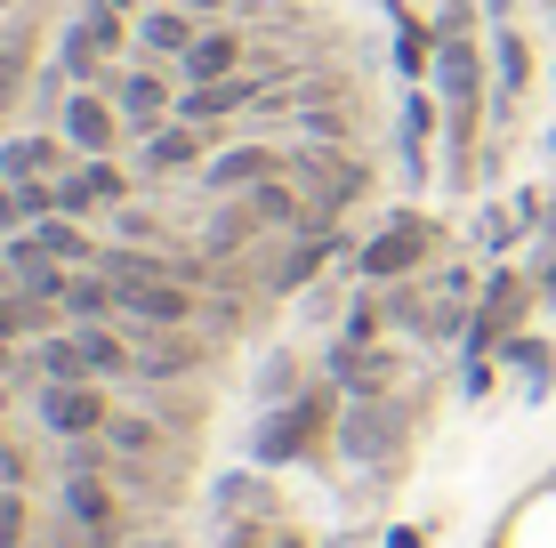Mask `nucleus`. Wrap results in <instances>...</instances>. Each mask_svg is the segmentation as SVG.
Segmentation results:
<instances>
[{
  "label": "nucleus",
  "instance_id": "1",
  "mask_svg": "<svg viewBox=\"0 0 556 548\" xmlns=\"http://www.w3.org/2000/svg\"><path fill=\"white\" fill-rule=\"evenodd\" d=\"M339 411H348V395L331 380L299 387L291 404H266L251 428V468H306L323 451H339Z\"/></svg>",
  "mask_w": 556,
  "mask_h": 548
},
{
  "label": "nucleus",
  "instance_id": "2",
  "mask_svg": "<svg viewBox=\"0 0 556 548\" xmlns=\"http://www.w3.org/2000/svg\"><path fill=\"white\" fill-rule=\"evenodd\" d=\"M412 436H419V404L404 387L395 395H348V411H339V460L371 468V476H395L412 460Z\"/></svg>",
  "mask_w": 556,
  "mask_h": 548
},
{
  "label": "nucleus",
  "instance_id": "3",
  "mask_svg": "<svg viewBox=\"0 0 556 548\" xmlns=\"http://www.w3.org/2000/svg\"><path fill=\"white\" fill-rule=\"evenodd\" d=\"M435 251H444V226H435L428 211H395V218L379 226L363 251H348V258H355V282H371V291H379V282H412Z\"/></svg>",
  "mask_w": 556,
  "mask_h": 548
},
{
  "label": "nucleus",
  "instance_id": "4",
  "mask_svg": "<svg viewBox=\"0 0 556 548\" xmlns=\"http://www.w3.org/2000/svg\"><path fill=\"white\" fill-rule=\"evenodd\" d=\"M532 298H541V282H532V275L492 267V275H484V291H476V323H468V339H459V347H468V355H501L508 339L525 331Z\"/></svg>",
  "mask_w": 556,
  "mask_h": 548
},
{
  "label": "nucleus",
  "instance_id": "5",
  "mask_svg": "<svg viewBox=\"0 0 556 548\" xmlns=\"http://www.w3.org/2000/svg\"><path fill=\"white\" fill-rule=\"evenodd\" d=\"M33 420H41L56 444L105 436L113 428V395H105V380H33Z\"/></svg>",
  "mask_w": 556,
  "mask_h": 548
},
{
  "label": "nucleus",
  "instance_id": "6",
  "mask_svg": "<svg viewBox=\"0 0 556 548\" xmlns=\"http://www.w3.org/2000/svg\"><path fill=\"white\" fill-rule=\"evenodd\" d=\"M129 41H138V33H129V16L105 9V0H89V9L73 16V33H65V81L105 89V65H113ZM129 56H138V49H129Z\"/></svg>",
  "mask_w": 556,
  "mask_h": 548
},
{
  "label": "nucleus",
  "instance_id": "7",
  "mask_svg": "<svg viewBox=\"0 0 556 548\" xmlns=\"http://www.w3.org/2000/svg\"><path fill=\"white\" fill-rule=\"evenodd\" d=\"M291 169V145H266V138H226L218 154L202 162V186H218V194H251V186L282 178Z\"/></svg>",
  "mask_w": 556,
  "mask_h": 548
},
{
  "label": "nucleus",
  "instance_id": "8",
  "mask_svg": "<svg viewBox=\"0 0 556 548\" xmlns=\"http://www.w3.org/2000/svg\"><path fill=\"white\" fill-rule=\"evenodd\" d=\"M194 282H178V275H153V282H129L122 291V315L113 323H129V331H186L194 323Z\"/></svg>",
  "mask_w": 556,
  "mask_h": 548
},
{
  "label": "nucleus",
  "instance_id": "9",
  "mask_svg": "<svg viewBox=\"0 0 556 548\" xmlns=\"http://www.w3.org/2000/svg\"><path fill=\"white\" fill-rule=\"evenodd\" d=\"M178 98H186V81L178 73H162V65H138V73H122L113 81V105H122V122L129 129H162V122H178Z\"/></svg>",
  "mask_w": 556,
  "mask_h": 548
},
{
  "label": "nucleus",
  "instance_id": "10",
  "mask_svg": "<svg viewBox=\"0 0 556 548\" xmlns=\"http://www.w3.org/2000/svg\"><path fill=\"white\" fill-rule=\"evenodd\" d=\"M73 162H81V154L65 145V129H16V138H0V178H9V186L65 178Z\"/></svg>",
  "mask_w": 556,
  "mask_h": 548
},
{
  "label": "nucleus",
  "instance_id": "11",
  "mask_svg": "<svg viewBox=\"0 0 556 548\" xmlns=\"http://www.w3.org/2000/svg\"><path fill=\"white\" fill-rule=\"evenodd\" d=\"M56 129H65L73 154H113L129 122H122V105H113V89H73L65 113H56Z\"/></svg>",
  "mask_w": 556,
  "mask_h": 548
},
{
  "label": "nucleus",
  "instance_id": "12",
  "mask_svg": "<svg viewBox=\"0 0 556 548\" xmlns=\"http://www.w3.org/2000/svg\"><path fill=\"white\" fill-rule=\"evenodd\" d=\"M323 380H331L339 395H395L404 387V355H395L388 339H379V347H348V339H339Z\"/></svg>",
  "mask_w": 556,
  "mask_h": 548
},
{
  "label": "nucleus",
  "instance_id": "13",
  "mask_svg": "<svg viewBox=\"0 0 556 548\" xmlns=\"http://www.w3.org/2000/svg\"><path fill=\"white\" fill-rule=\"evenodd\" d=\"M56 517L98 533V540H122V493H113V476H56Z\"/></svg>",
  "mask_w": 556,
  "mask_h": 548
},
{
  "label": "nucleus",
  "instance_id": "14",
  "mask_svg": "<svg viewBox=\"0 0 556 548\" xmlns=\"http://www.w3.org/2000/svg\"><path fill=\"white\" fill-rule=\"evenodd\" d=\"M194 41H202V25H194V9H178V0H153L138 16V65H178Z\"/></svg>",
  "mask_w": 556,
  "mask_h": 548
},
{
  "label": "nucleus",
  "instance_id": "15",
  "mask_svg": "<svg viewBox=\"0 0 556 548\" xmlns=\"http://www.w3.org/2000/svg\"><path fill=\"white\" fill-rule=\"evenodd\" d=\"M242 49H251V41H242L235 25H202V41L186 49L169 73H178L186 89H202V81H235V73H242Z\"/></svg>",
  "mask_w": 556,
  "mask_h": 548
},
{
  "label": "nucleus",
  "instance_id": "16",
  "mask_svg": "<svg viewBox=\"0 0 556 548\" xmlns=\"http://www.w3.org/2000/svg\"><path fill=\"white\" fill-rule=\"evenodd\" d=\"M395 16V73L412 81H435V49H444V33H435V16H412V0H388Z\"/></svg>",
  "mask_w": 556,
  "mask_h": 548
},
{
  "label": "nucleus",
  "instance_id": "17",
  "mask_svg": "<svg viewBox=\"0 0 556 548\" xmlns=\"http://www.w3.org/2000/svg\"><path fill=\"white\" fill-rule=\"evenodd\" d=\"M435 122H444V98H435L428 81H412L404 89V129H395V145H404V169H412V186L428 178V145H435Z\"/></svg>",
  "mask_w": 556,
  "mask_h": 548
},
{
  "label": "nucleus",
  "instance_id": "18",
  "mask_svg": "<svg viewBox=\"0 0 556 548\" xmlns=\"http://www.w3.org/2000/svg\"><path fill=\"white\" fill-rule=\"evenodd\" d=\"M210 339L194 331H138V380H186V371H202Z\"/></svg>",
  "mask_w": 556,
  "mask_h": 548
},
{
  "label": "nucleus",
  "instance_id": "19",
  "mask_svg": "<svg viewBox=\"0 0 556 548\" xmlns=\"http://www.w3.org/2000/svg\"><path fill=\"white\" fill-rule=\"evenodd\" d=\"M218 129H202V122H162L146 138V169H202L210 154H218Z\"/></svg>",
  "mask_w": 556,
  "mask_h": 548
},
{
  "label": "nucleus",
  "instance_id": "20",
  "mask_svg": "<svg viewBox=\"0 0 556 548\" xmlns=\"http://www.w3.org/2000/svg\"><path fill=\"white\" fill-rule=\"evenodd\" d=\"M218 524H275L282 517V500H275V484H266V468H242V476H218Z\"/></svg>",
  "mask_w": 556,
  "mask_h": 548
},
{
  "label": "nucleus",
  "instance_id": "21",
  "mask_svg": "<svg viewBox=\"0 0 556 548\" xmlns=\"http://www.w3.org/2000/svg\"><path fill=\"white\" fill-rule=\"evenodd\" d=\"M0 251L16 258V291H25V298H49V307H65V282H73V267H65V258H49L33 234H9Z\"/></svg>",
  "mask_w": 556,
  "mask_h": 548
},
{
  "label": "nucleus",
  "instance_id": "22",
  "mask_svg": "<svg viewBox=\"0 0 556 548\" xmlns=\"http://www.w3.org/2000/svg\"><path fill=\"white\" fill-rule=\"evenodd\" d=\"M73 331H81L89 380H129V371H138V339H122L113 323H73Z\"/></svg>",
  "mask_w": 556,
  "mask_h": 548
},
{
  "label": "nucleus",
  "instance_id": "23",
  "mask_svg": "<svg viewBox=\"0 0 556 548\" xmlns=\"http://www.w3.org/2000/svg\"><path fill=\"white\" fill-rule=\"evenodd\" d=\"M339 251H348V242H339V226H323V234H299V251H282V267H275V291H306V282L331 267Z\"/></svg>",
  "mask_w": 556,
  "mask_h": 548
},
{
  "label": "nucleus",
  "instance_id": "24",
  "mask_svg": "<svg viewBox=\"0 0 556 548\" xmlns=\"http://www.w3.org/2000/svg\"><path fill=\"white\" fill-rule=\"evenodd\" d=\"M33 380H89V355H81V331H41V339H33Z\"/></svg>",
  "mask_w": 556,
  "mask_h": 548
},
{
  "label": "nucleus",
  "instance_id": "25",
  "mask_svg": "<svg viewBox=\"0 0 556 548\" xmlns=\"http://www.w3.org/2000/svg\"><path fill=\"white\" fill-rule=\"evenodd\" d=\"M492 81H501V105H516L532 89V41L516 25H501L492 33Z\"/></svg>",
  "mask_w": 556,
  "mask_h": 548
},
{
  "label": "nucleus",
  "instance_id": "26",
  "mask_svg": "<svg viewBox=\"0 0 556 548\" xmlns=\"http://www.w3.org/2000/svg\"><path fill=\"white\" fill-rule=\"evenodd\" d=\"M33 242H41L49 258H65V267H98V242L81 234V218H65V211H49V218H33L25 226Z\"/></svg>",
  "mask_w": 556,
  "mask_h": 548
},
{
  "label": "nucleus",
  "instance_id": "27",
  "mask_svg": "<svg viewBox=\"0 0 556 548\" xmlns=\"http://www.w3.org/2000/svg\"><path fill=\"white\" fill-rule=\"evenodd\" d=\"M501 364H508V371H525L532 395H548V387H556V339H541V331H516L508 347H501Z\"/></svg>",
  "mask_w": 556,
  "mask_h": 548
},
{
  "label": "nucleus",
  "instance_id": "28",
  "mask_svg": "<svg viewBox=\"0 0 556 548\" xmlns=\"http://www.w3.org/2000/svg\"><path fill=\"white\" fill-rule=\"evenodd\" d=\"M105 444H113V460H162V420H146V411H113Z\"/></svg>",
  "mask_w": 556,
  "mask_h": 548
},
{
  "label": "nucleus",
  "instance_id": "29",
  "mask_svg": "<svg viewBox=\"0 0 556 548\" xmlns=\"http://www.w3.org/2000/svg\"><path fill=\"white\" fill-rule=\"evenodd\" d=\"M218 548H315V540L275 517V524H218Z\"/></svg>",
  "mask_w": 556,
  "mask_h": 548
},
{
  "label": "nucleus",
  "instance_id": "30",
  "mask_svg": "<svg viewBox=\"0 0 556 548\" xmlns=\"http://www.w3.org/2000/svg\"><path fill=\"white\" fill-rule=\"evenodd\" d=\"M388 331H395V323H388V298H355L348 323H339V339H348V347H379Z\"/></svg>",
  "mask_w": 556,
  "mask_h": 548
},
{
  "label": "nucleus",
  "instance_id": "31",
  "mask_svg": "<svg viewBox=\"0 0 556 548\" xmlns=\"http://www.w3.org/2000/svg\"><path fill=\"white\" fill-rule=\"evenodd\" d=\"M33 81H41V73H33V49H25V41L0 49V113H16V98H25Z\"/></svg>",
  "mask_w": 556,
  "mask_h": 548
},
{
  "label": "nucleus",
  "instance_id": "32",
  "mask_svg": "<svg viewBox=\"0 0 556 548\" xmlns=\"http://www.w3.org/2000/svg\"><path fill=\"white\" fill-rule=\"evenodd\" d=\"M0 548H33V500L0 484Z\"/></svg>",
  "mask_w": 556,
  "mask_h": 548
},
{
  "label": "nucleus",
  "instance_id": "33",
  "mask_svg": "<svg viewBox=\"0 0 556 548\" xmlns=\"http://www.w3.org/2000/svg\"><path fill=\"white\" fill-rule=\"evenodd\" d=\"M299 387H315V380H306V364H299V355H275V364L258 371V395H266V404H291Z\"/></svg>",
  "mask_w": 556,
  "mask_h": 548
},
{
  "label": "nucleus",
  "instance_id": "34",
  "mask_svg": "<svg viewBox=\"0 0 556 548\" xmlns=\"http://www.w3.org/2000/svg\"><path fill=\"white\" fill-rule=\"evenodd\" d=\"M435 33H444V41H484V9H476V0H444V9H435Z\"/></svg>",
  "mask_w": 556,
  "mask_h": 548
},
{
  "label": "nucleus",
  "instance_id": "35",
  "mask_svg": "<svg viewBox=\"0 0 556 548\" xmlns=\"http://www.w3.org/2000/svg\"><path fill=\"white\" fill-rule=\"evenodd\" d=\"M299 129H306L315 145H339V138H348V113H339V105H306V113H299Z\"/></svg>",
  "mask_w": 556,
  "mask_h": 548
},
{
  "label": "nucleus",
  "instance_id": "36",
  "mask_svg": "<svg viewBox=\"0 0 556 548\" xmlns=\"http://www.w3.org/2000/svg\"><path fill=\"white\" fill-rule=\"evenodd\" d=\"M25 226H33V211H25V186H9V178H0V242H9V234H25Z\"/></svg>",
  "mask_w": 556,
  "mask_h": 548
},
{
  "label": "nucleus",
  "instance_id": "37",
  "mask_svg": "<svg viewBox=\"0 0 556 548\" xmlns=\"http://www.w3.org/2000/svg\"><path fill=\"white\" fill-rule=\"evenodd\" d=\"M113 226H122V242H153V234H162V226H153V211H138V202H122V211H113Z\"/></svg>",
  "mask_w": 556,
  "mask_h": 548
},
{
  "label": "nucleus",
  "instance_id": "38",
  "mask_svg": "<svg viewBox=\"0 0 556 548\" xmlns=\"http://www.w3.org/2000/svg\"><path fill=\"white\" fill-rule=\"evenodd\" d=\"M0 484H16V493L33 484V451L25 444H0Z\"/></svg>",
  "mask_w": 556,
  "mask_h": 548
},
{
  "label": "nucleus",
  "instance_id": "39",
  "mask_svg": "<svg viewBox=\"0 0 556 548\" xmlns=\"http://www.w3.org/2000/svg\"><path fill=\"white\" fill-rule=\"evenodd\" d=\"M428 540H435V524H395L379 548H428Z\"/></svg>",
  "mask_w": 556,
  "mask_h": 548
},
{
  "label": "nucleus",
  "instance_id": "40",
  "mask_svg": "<svg viewBox=\"0 0 556 548\" xmlns=\"http://www.w3.org/2000/svg\"><path fill=\"white\" fill-rule=\"evenodd\" d=\"M541 298H548V307H556V258H548V267H541Z\"/></svg>",
  "mask_w": 556,
  "mask_h": 548
},
{
  "label": "nucleus",
  "instance_id": "41",
  "mask_svg": "<svg viewBox=\"0 0 556 548\" xmlns=\"http://www.w3.org/2000/svg\"><path fill=\"white\" fill-rule=\"evenodd\" d=\"M186 9H194V16H210V9H226V0H186Z\"/></svg>",
  "mask_w": 556,
  "mask_h": 548
},
{
  "label": "nucleus",
  "instance_id": "42",
  "mask_svg": "<svg viewBox=\"0 0 556 548\" xmlns=\"http://www.w3.org/2000/svg\"><path fill=\"white\" fill-rule=\"evenodd\" d=\"M541 500H556V468H548V476H541Z\"/></svg>",
  "mask_w": 556,
  "mask_h": 548
},
{
  "label": "nucleus",
  "instance_id": "43",
  "mask_svg": "<svg viewBox=\"0 0 556 548\" xmlns=\"http://www.w3.org/2000/svg\"><path fill=\"white\" fill-rule=\"evenodd\" d=\"M484 548H508V524H501V533H492V540H484Z\"/></svg>",
  "mask_w": 556,
  "mask_h": 548
},
{
  "label": "nucleus",
  "instance_id": "44",
  "mask_svg": "<svg viewBox=\"0 0 556 548\" xmlns=\"http://www.w3.org/2000/svg\"><path fill=\"white\" fill-rule=\"evenodd\" d=\"M0 420H9V380H0Z\"/></svg>",
  "mask_w": 556,
  "mask_h": 548
},
{
  "label": "nucleus",
  "instance_id": "45",
  "mask_svg": "<svg viewBox=\"0 0 556 548\" xmlns=\"http://www.w3.org/2000/svg\"><path fill=\"white\" fill-rule=\"evenodd\" d=\"M105 9H122V16H129V9H138V0H105Z\"/></svg>",
  "mask_w": 556,
  "mask_h": 548
},
{
  "label": "nucleus",
  "instance_id": "46",
  "mask_svg": "<svg viewBox=\"0 0 556 548\" xmlns=\"http://www.w3.org/2000/svg\"><path fill=\"white\" fill-rule=\"evenodd\" d=\"M484 9H492V16H508V0H484Z\"/></svg>",
  "mask_w": 556,
  "mask_h": 548
},
{
  "label": "nucleus",
  "instance_id": "47",
  "mask_svg": "<svg viewBox=\"0 0 556 548\" xmlns=\"http://www.w3.org/2000/svg\"><path fill=\"white\" fill-rule=\"evenodd\" d=\"M548 89H556V65H548Z\"/></svg>",
  "mask_w": 556,
  "mask_h": 548
},
{
  "label": "nucleus",
  "instance_id": "48",
  "mask_svg": "<svg viewBox=\"0 0 556 548\" xmlns=\"http://www.w3.org/2000/svg\"><path fill=\"white\" fill-rule=\"evenodd\" d=\"M0 9H16V0H0Z\"/></svg>",
  "mask_w": 556,
  "mask_h": 548
}]
</instances>
